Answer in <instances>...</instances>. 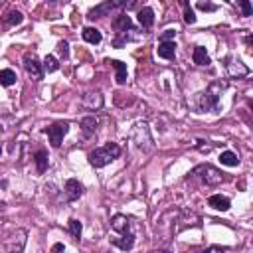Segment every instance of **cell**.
<instances>
[{
    "instance_id": "1",
    "label": "cell",
    "mask_w": 253,
    "mask_h": 253,
    "mask_svg": "<svg viewBox=\"0 0 253 253\" xmlns=\"http://www.w3.org/2000/svg\"><path fill=\"white\" fill-rule=\"evenodd\" d=\"M225 89L223 81H213L210 83V87L202 93L196 95L194 99V107L198 113H208V111H217L219 109V95Z\"/></svg>"
},
{
    "instance_id": "2",
    "label": "cell",
    "mask_w": 253,
    "mask_h": 253,
    "mask_svg": "<svg viewBox=\"0 0 253 253\" xmlns=\"http://www.w3.org/2000/svg\"><path fill=\"white\" fill-rule=\"evenodd\" d=\"M188 180H196V182H200L208 188H213V186L223 182V174H221V170H217L211 164H198L196 168L190 170Z\"/></svg>"
},
{
    "instance_id": "3",
    "label": "cell",
    "mask_w": 253,
    "mask_h": 253,
    "mask_svg": "<svg viewBox=\"0 0 253 253\" xmlns=\"http://www.w3.org/2000/svg\"><path fill=\"white\" fill-rule=\"evenodd\" d=\"M119 156H121V146L117 142H107L105 146H99V148L89 152V164L93 168H103Z\"/></svg>"
},
{
    "instance_id": "4",
    "label": "cell",
    "mask_w": 253,
    "mask_h": 253,
    "mask_svg": "<svg viewBox=\"0 0 253 253\" xmlns=\"http://www.w3.org/2000/svg\"><path fill=\"white\" fill-rule=\"evenodd\" d=\"M113 30H115V34H117V38H115V42H113L117 47H121L125 42L136 40V38L130 36V32H136V30L132 28L130 16H126V14H119V16L113 20Z\"/></svg>"
},
{
    "instance_id": "5",
    "label": "cell",
    "mask_w": 253,
    "mask_h": 253,
    "mask_svg": "<svg viewBox=\"0 0 253 253\" xmlns=\"http://www.w3.org/2000/svg\"><path fill=\"white\" fill-rule=\"evenodd\" d=\"M132 142L142 152H150L154 148V142H152V136H150V130H148L146 123H136L134 125V128H132Z\"/></svg>"
},
{
    "instance_id": "6",
    "label": "cell",
    "mask_w": 253,
    "mask_h": 253,
    "mask_svg": "<svg viewBox=\"0 0 253 253\" xmlns=\"http://www.w3.org/2000/svg\"><path fill=\"white\" fill-rule=\"evenodd\" d=\"M136 6V2H126V0H117V2H103V4H99V6H95V8H91L89 12H87V18L89 20H97V18H103V16H107L111 10H115V8H134Z\"/></svg>"
},
{
    "instance_id": "7",
    "label": "cell",
    "mask_w": 253,
    "mask_h": 253,
    "mask_svg": "<svg viewBox=\"0 0 253 253\" xmlns=\"http://www.w3.org/2000/svg\"><path fill=\"white\" fill-rule=\"evenodd\" d=\"M43 132L47 134V138H49L51 146H53V148H59V146H61V142H63V136L69 132V123H67V121H57V123H53V125L45 126V128H43Z\"/></svg>"
},
{
    "instance_id": "8",
    "label": "cell",
    "mask_w": 253,
    "mask_h": 253,
    "mask_svg": "<svg viewBox=\"0 0 253 253\" xmlns=\"http://www.w3.org/2000/svg\"><path fill=\"white\" fill-rule=\"evenodd\" d=\"M22 65H24L26 73H28V75H30V77H32L34 81H42V77H43V67H42L40 59L36 57V53H32V51L24 53Z\"/></svg>"
},
{
    "instance_id": "9",
    "label": "cell",
    "mask_w": 253,
    "mask_h": 253,
    "mask_svg": "<svg viewBox=\"0 0 253 253\" xmlns=\"http://www.w3.org/2000/svg\"><path fill=\"white\" fill-rule=\"evenodd\" d=\"M26 237H28V231L26 229H16L14 235H10L8 239H4L6 253H22L24 251V245H26Z\"/></svg>"
},
{
    "instance_id": "10",
    "label": "cell",
    "mask_w": 253,
    "mask_h": 253,
    "mask_svg": "<svg viewBox=\"0 0 253 253\" xmlns=\"http://www.w3.org/2000/svg\"><path fill=\"white\" fill-rule=\"evenodd\" d=\"M83 186L79 184V180H75V178H69L67 182H65V186H63V198H65V202H75V200H79L81 196H83Z\"/></svg>"
},
{
    "instance_id": "11",
    "label": "cell",
    "mask_w": 253,
    "mask_h": 253,
    "mask_svg": "<svg viewBox=\"0 0 253 253\" xmlns=\"http://www.w3.org/2000/svg\"><path fill=\"white\" fill-rule=\"evenodd\" d=\"M81 105L87 109V111H99L103 107V95L99 91H87L83 93L81 97Z\"/></svg>"
},
{
    "instance_id": "12",
    "label": "cell",
    "mask_w": 253,
    "mask_h": 253,
    "mask_svg": "<svg viewBox=\"0 0 253 253\" xmlns=\"http://www.w3.org/2000/svg\"><path fill=\"white\" fill-rule=\"evenodd\" d=\"M130 223H132L130 217H126V215H123V213H117V215L111 217V229L117 231L119 235L130 233Z\"/></svg>"
},
{
    "instance_id": "13",
    "label": "cell",
    "mask_w": 253,
    "mask_h": 253,
    "mask_svg": "<svg viewBox=\"0 0 253 253\" xmlns=\"http://www.w3.org/2000/svg\"><path fill=\"white\" fill-rule=\"evenodd\" d=\"M136 20H138V24H140L144 30L152 28V24H154V10H152L150 6H142V8L138 10V14H136Z\"/></svg>"
},
{
    "instance_id": "14",
    "label": "cell",
    "mask_w": 253,
    "mask_h": 253,
    "mask_svg": "<svg viewBox=\"0 0 253 253\" xmlns=\"http://www.w3.org/2000/svg\"><path fill=\"white\" fill-rule=\"evenodd\" d=\"M227 71H229L231 77L241 79V77H245V75L249 73V67H247L241 59H229V63H227Z\"/></svg>"
},
{
    "instance_id": "15",
    "label": "cell",
    "mask_w": 253,
    "mask_h": 253,
    "mask_svg": "<svg viewBox=\"0 0 253 253\" xmlns=\"http://www.w3.org/2000/svg\"><path fill=\"white\" fill-rule=\"evenodd\" d=\"M208 206L217 210V211H227L231 208V202H229V198H225L221 194H213V196L208 198Z\"/></svg>"
},
{
    "instance_id": "16",
    "label": "cell",
    "mask_w": 253,
    "mask_h": 253,
    "mask_svg": "<svg viewBox=\"0 0 253 253\" xmlns=\"http://www.w3.org/2000/svg\"><path fill=\"white\" fill-rule=\"evenodd\" d=\"M111 243H113L115 247H119L121 251H130L132 245H134V233L130 231V233H123V235H119V237H113Z\"/></svg>"
},
{
    "instance_id": "17",
    "label": "cell",
    "mask_w": 253,
    "mask_h": 253,
    "mask_svg": "<svg viewBox=\"0 0 253 253\" xmlns=\"http://www.w3.org/2000/svg\"><path fill=\"white\" fill-rule=\"evenodd\" d=\"M79 126H81V132H83V136H85V138H89L91 134H95V132H97L99 121H97L93 115H89V117H83V119H81Z\"/></svg>"
},
{
    "instance_id": "18",
    "label": "cell",
    "mask_w": 253,
    "mask_h": 253,
    "mask_svg": "<svg viewBox=\"0 0 253 253\" xmlns=\"http://www.w3.org/2000/svg\"><path fill=\"white\" fill-rule=\"evenodd\" d=\"M156 53L162 59H174V55H176V43L174 42H160L158 47H156Z\"/></svg>"
},
{
    "instance_id": "19",
    "label": "cell",
    "mask_w": 253,
    "mask_h": 253,
    "mask_svg": "<svg viewBox=\"0 0 253 253\" xmlns=\"http://www.w3.org/2000/svg\"><path fill=\"white\" fill-rule=\"evenodd\" d=\"M107 63H111V67H115V73H117L115 79H117L119 85H123L126 81V65L119 59H107Z\"/></svg>"
},
{
    "instance_id": "20",
    "label": "cell",
    "mask_w": 253,
    "mask_h": 253,
    "mask_svg": "<svg viewBox=\"0 0 253 253\" xmlns=\"http://www.w3.org/2000/svg\"><path fill=\"white\" fill-rule=\"evenodd\" d=\"M192 59H194L196 65H210V55H208V51H206L204 45H196V47H194Z\"/></svg>"
},
{
    "instance_id": "21",
    "label": "cell",
    "mask_w": 253,
    "mask_h": 253,
    "mask_svg": "<svg viewBox=\"0 0 253 253\" xmlns=\"http://www.w3.org/2000/svg\"><path fill=\"white\" fill-rule=\"evenodd\" d=\"M81 36H83V40H85L87 43H93V45L101 43V40H103V36H101V32H99L97 28H83Z\"/></svg>"
},
{
    "instance_id": "22",
    "label": "cell",
    "mask_w": 253,
    "mask_h": 253,
    "mask_svg": "<svg viewBox=\"0 0 253 253\" xmlns=\"http://www.w3.org/2000/svg\"><path fill=\"white\" fill-rule=\"evenodd\" d=\"M2 22H4V26H18V24L24 22V14L18 12V10H8V12L4 14Z\"/></svg>"
},
{
    "instance_id": "23",
    "label": "cell",
    "mask_w": 253,
    "mask_h": 253,
    "mask_svg": "<svg viewBox=\"0 0 253 253\" xmlns=\"http://www.w3.org/2000/svg\"><path fill=\"white\" fill-rule=\"evenodd\" d=\"M34 162H36V170L38 174H43L47 170V152L45 150H38L34 154Z\"/></svg>"
},
{
    "instance_id": "24",
    "label": "cell",
    "mask_w": 253,
    "mask_h": 253,
    "mask_svg": "<svg viewBox=\"0 0 253 253\" xmlns=\"http://www.w3.org/2000/svg\"><path fill=\"white\" fill-rule=\"evenodd\" d=\"M219 162L223 164V166H237L239 164V156L235 154V152H231V150H223L221 154H219Z\"/></svg>"
},
{
    "instance_id": "25",
    "label": "cell",
    "mask_w": 253,
    "mask_h": 253,
    "mask_svg": "<svg viewBox=\"0 0 253 253\" xmlns=\"http://www.w3.org/2000/svg\"><path fill=\"white\" fill-rule=\"evenodd\" d=\"M16 73L12 69H0V85L2 87H12L16 83Z\"/></svg>"
},
{
    "instance_id": "26",
    "label": "cell",
    "mask_w": 253,
    "mask_h": 253,
    "mask_svg": "<svg viewBox=\"0 0 253 253\" xmlns=\"http://www.w3.org/2000/svg\"><path fill=\"white\" fill-rule=\"evenodd\" d=\"M42 67H43V71L53 73V71H57V69H59V61H57V57H55V55H45V57H43V63H42Z\"/></svg>"
},
{
    "instance_id": "27",
    "label": "cell",
    "mask_w": 253,
    "mask_h": 253,
    "mask_svg": "<svg viewBox=\"0 0 253 253\" xmlns=\"http://www.w3.org/2000/svg\"><path fill=\"white\" fill-rule=\"evenodd\" d=\"M81 231H83L81 221H79V219H75V217H71V219H69V235L77 241V239H81Z\"/></svg>"
},
{
    "instance_id": "28",
    "label": "cell",
    "mask_w": 253,
    "mask_h": 253,
    "mask_svg": "<svg viewBox=\"0 0 253 253\" xmlns=\"http://www.w3.org/2000/svg\"><path fill=\"white\" fill-rule=\"evenodd\" d=\"M182 6H184V22L186 24H194L196 22V14H194L192 6L188 2H182Z\"/></svg>"
},
{
    "instance_id": "29",
    "label": "cell",
    "mask_w": 253,
    "mask_h": 253,
    "mask_svg": "<svg viewBox=\"0 0 253 253\" xmlns=\"http://www.w3.org/2000/svg\"><path fill=\"white\" fill-rule=\"evenodd\" d=\"M57 51H59V55H61L63 59H67V55H69V43H67L65 40H61V42L57 43Z\"/></svg>"
},
{
    "instance_id": "30",
    "label": "cell",
    "mask_w": 253,
    "mask_h": 253,
    "mask_svg": "<svg viewBox=\"0 0 253 253\" xmlns=\"http://www.w3.org/2000/svg\"><path fill=\"white\" fill-rule=\"evenodd\" d=\"M196 6L200 10H204V12H215L217 10V4H211V2H198Z\"/></svg>"
},
{
    "instance_id": "31",
    "label": "cell",
    "mask_w": 253,
    "mask_h": 253,
    "mask_svg": "<svg viewBox=\"0 0 253 253\" xmlns=\"http://www.w3.org/2000/svg\"><path fill=\"white\" fill-rule=\"evenodd\" d=\"M176 36V30H164L162 34H160V42H174L172 38Z\"/></svg>"
},
{
    "instance_id": "32",
    "label": "cell",
    "mask_w": 253,
    "mask_h": 253,
    "mask_svg": "<svg viewBox=\"0 0 253 253\" xmlns=\"http://www.w3.org/2000/svg\"><path fill=\"white\" fill-rule=\"evenodd\" d=\"M239 6H241L243 16H251V12H253V10H251V4H249L247 0H241V2H239Z\"/></svg>"
},
{
    "instance_id": "33",
    "label": "cell",
    "mask_w": 253,
    "mask_h": 253,
    "mask_svg": "<svg viewBox=\"0 0 253 253\" xmlns=\"http://www.w3.org/2000/svg\"><path fill=\"white\" fill-rule=\"evenodd\" d=\"M200 253H225V247L211 245V247H208V249H204V251H200Z\"/></svg>"
},
{
    "instance_id": "34",
    "label": "cell",
    "mask_w": 253,
    "mask_h": 253,
    "mask_svg": "<svg viewBox=\"0 0 253 253\" xmlns=\"http://www.w3.org/2000/svg\"><path fill=\"white\" fill-rule=\"evenodd\" d=\"M51 253H65V247H63V243H53V247H51Z\"/></svg>"
},
{
    "instance_id": "35",
    "label": "cell",
    "mask_w": 253,
    "mask_h": 253,
    "mask_svg": "<svg viewBox=\"0 0 253 253\" xmlns=\"http://www.w3.org/2000/svg\"><path fill=\"white\" fill-rule=\"evenodd\" d=\"M196 146H198L202 152H210V150H211V144H202V140H198V144H196Z\"/></svg>"
},
{
    "instance_id": "36",
    "label": "cell",
    "mask_w": 253,
    "mask_h": 253,
    "mask_svg": "<svg viewBox=\"0 0 253 253\" xmlns=\"http://www.w3.org/2000/svg\"><path fill=\"white\" fill-rule=\"evenodd\" d=\"M150 253H170V251H166V249H154V251H150Z\"/></svg>"
},
{
    "instance_id": "37",
    "label": "cell",
    "mask_w": 253,
    "mask_h": 253,
    "mask_svg": "<svg viewBox=\"0 0 253 253\" xmlns=\"http://www.w3.org/2000/svg\"><path fill=\"white\" fill-rule=\"evenodd\" d=\"M251 42H253V38H251V36H247V38H245V43H247V45H251Z\"/></svg>"
},
{
    "instance_id": "38",
    "label": "cell",
    "mask_w": 253,
    "mask_h": 253,
    "mask_svg": "<svg viewBox=\"0 0 253 253\" xmlns=\"http://www.w3.org/2000/svg\"><path fill=\"white\" fill-rule=\"evenodd\" d=\"M0 152H2V146H0Z\"/></svg>"
}]
</instances>
